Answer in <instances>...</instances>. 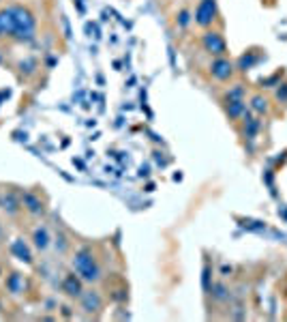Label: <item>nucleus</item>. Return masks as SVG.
Masks as SVG:
<instances>
[{
  "instance_id": "nucleus-1",
  "label": "nucleus",
  "mask_w": 287,
  "mask_h": 322,
  "mask_svg": "<svg viewBox=\"0 0 287 322\" xmlns=\"http://www.w3.org/2000/svg\"><path fill=\"white\" fill-rule=\"evenodd\" d=\"M73 268H75V273L82 277V281H88V284H97L103 277L101 275V264H99L94 254L88 247L75 252V256H73Z\"/></svg>"
},
{
  "instance_id": "nucleus-2",
  "label": "nucleus",
  "mask_w": 287,
  "mask_h": 322,
  "mask_svg": "<svg viewBox=\"0 0 287 322\" xmlns=\"http://www.w3.org/2000/svg\"><path fill=\"white\" fill-rule=\"evenodd\" d=\"M193 22L200 26V28H204V30L212 28V26L219 22L217 0H200L197 7H195V13H193Z\"/></svg>"
},
{
  "instance_id": "nucleus-3",
  "label": "nucleus",
  "mask_w": 287,
  "mask_h": 322,
  "mask_svg": "<svg viewBox=\"0 0 287 322\" xmlns=\"http://www.w3.org/2000/svg\"><path fill=\"white\" fill-rule=\"evenodd\" d=\"M202 48H204V52H208L210 56H225V52H227L223 34L219 30H210V28L202 34Z\"/></svg>"
},
{
  "instance_id": "nucleus-4",
  "label": "nucleus",
  "mask_w": 287,
  "mask_h": 322,
  "mask_svg": "<svg viewBox=\"0 0 287 322\" xmlns=\"http://www.w3.org/2000/svg\"><path fill=\"white\" fill-rule=\"evenodd\" d=\"M210 75L217 82H229L234 77V62L227 56H214L210 62Z\"/></svg>"
},
{
  "instance_id": "nucleus-5",
  "label": "nucleus",
  "mask_w": 287,
  "mask_h": 322,
  "mask_svg": "<svg viewBox=\"0 0 287 322\" xmlns=\"http://www.w3.org/2000/svg\"><path fill=\"white\" fill-rule=\"evenodd\" d=\"M15 34V11L13 7L0 9V39H13Z\"/></svg>"
},
{
  "instance_id": "nucleus-6",
  "label": "nucleus",
  "mask_w": 287,
  "mask_h": 322,
  "mask_svg": "<svg viewBox=\"0 0 287 322\" xmlns=\"http://www.w3.org/2000/svg\"><path fill=\"white\" fill-rule=\"evenodd\" d=\"M22 207L30 215H43L45 213V204L41 202V198L34 191H24L22 193Z\"/></svg>"
},
{
  "instance_id": "nucleus-7",
  "label": "nucleus",
  "mask_w": 287,
  "mask_h": 322,
  "mask_svg": "<svg viewBox=\"0 0 287 322\" xmlns=\"http://www.w3.org/2000/svg\"><path fill=\"white\" fill-rule=\"evenodd\" d=\"M0 209H3L7 215H17L22 209V200L17 198L13 191H3L0 193Z\"/></svg>"
},
{
  "instance_id": "nucleus-8",
  "label": "nucleus",
  "mask_w": 287,
  "mask_h": 322,
  "mask_svg": "<svg viewBox=\"0 0 287 322\" xmlns=\"http://www.w3.org/2000/svg\"><path fill=\"white\" fill-rule=\"evenodd\" d=\"M62 290H65L69 297H82V277L75 275V273H69L62 281Z\"/></svg>"
},
{
  "instance_id": "nucleus-9",
  "label": "nucleus",
  "mask_w": 287,
  "mask_h": 322,
  "mask_svg": "<svg viewBox=\"0 0 287 322\" xmlns=\"http://www.w3.org/2000/svg\"><path fill=\"white\" fill-rule=\"evenodd\" d=\"M101 305H103V301H101V294H99L97 290L82 292V307L86 311H99Z\"/></svg>"
},
{
  "instance_id": "nucleus-10",
  "label": "nucleus",
  "mask_w": 287,
  "mask_h": 322,
  "mask_svg": "<svg viewBox=\"0 0 287 322\" xmlns=\"http://www.w3.org/2000/svg\"><path fill=\"white\" fill-rule=\"evenodd\" d=\"M32 243H34V247L37 249H47V245H50V232H47V228L45 226H39L37 230L32 232Z\"/></svg>"
},
{
  "instance_id": "nucleus-11",
  "label": "nucleus",
  "mask_w": 287,
  "mask_h": 322,
  "mask_svg": "<svg viewBox=\"0 0 287 322\" xmlns=\"http://www.w3.org/2000/svg\"><path fill=\"white\" fill-rule=\"evenodd\" d=\"M11 252H13L17 258H20V260H24L26 264H32V254H30V249L24 245V240H22V238H17L15 243L11 245Z\"/></svg>"
},
{
  "instance_id": "nucleus-12",
  "label": "nucleus",
  "mask_w": 287,
  "mask_h": 322,
  "mask_svg": "<svg viewBox=\"0 0 287 322\" xmlns=\"http://www.w3.org/2000/svg\"><path fill=\"white\" fill-rule=\"evenodd\" d=\"M22 286H24V281H22V275H17V273H13V275H9V279H7V288L11 290V292H22Z\"/></svg>"
},
{
  "instance_id": "nucleus-13",
  "label": "nucleus",
  "mask_w": 287,
  "mask_h": 322,
  "mask_svg": "<svg viewBox=\"0 0 287 322\" xmlns=\"http://www.w3.org/2000/svg\"><path fill=\"white\" fill-rule=\"evenodd\" d=\"M20 71L26 75V77H30V75H34V71H37V62H34L32 58H26V60H22L20 62Z\"/></svg>"
},
{
  "instance_id": "nucleus-14",
  "label": "nucleus",
  "mask_w": 287,
  "mask_h": 322,
  "mask_svg": "<svg viewBox=\"0 0 287 322\" xmlns=\"http://www.w3.org/2000/svg\"><path fill=\"white\" fill-rule=\"evenodd\" d=\"M176 17H178L176 22H178V26H180V28H184V26H189V24L193 22V17H191V13H189V9H182V11L178 13Z\"/></svg>"
},
{
  "instance_id": "nucleus-15",
  "label": "nucleus",
  "mask_w": 287,
  "mask_h": 322,
  "mask_svg": "<svg viewBox=\"0 0 287 322\" xmlns=\"http://www.w3.org/2000/svg\"><path fill=\"white\" fill-rule=\"evenodd\" d=\"M253 110L257 112H268V101L264 99V97H253Z\"/></svg>"
},
{
  "instance_id": "nucleus-16",
  "label": "nucleus",
  "mask_w": 287,
  "mask_h": 322,
  "mask_svg": "<svg viewBox=\"0 0 287 322\" xmlns=\"http://www.w3.org/2000/svg\"><path fill=\"white\" fill-rule=\"evenodd\" d=\"M0 62H3V56H0Z\"/></svg>"
}]
</instances>
